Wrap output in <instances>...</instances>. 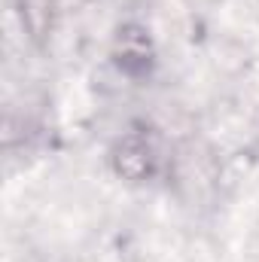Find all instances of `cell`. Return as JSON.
Here are the masks:
<instances>
[{
  "mask_svg": "<svg viewBox=\"0 0 259 262\" xmlns=\"http://www.w3.org/2000/svg\"><path fill=\"white\" fill-rule=\"evenodd\" d=\"M110 168L131 186L149 183L159 174V149L146 131H128L110 146Z\"/></svg>",
  "mask_w": 259,
  "mask_h": 262,
  "instance_id": "cell-1",
  "label": "cell"
},
{
  "mask_svg": "<svg viewBox=\"0 0 259 262\" xmlns=\"http://www.w3.org/2000/svg\"><path fill=\"white\" fill-rule=\"evenodd\" d=\"M110 58L125 76L143 79L156 67V40L143 21H122L113 34Z\"/></svg>",
  "mask_w": 259,
  "mask_h": 262,
  "instance_id": "cell-2",
  "label": "cell"
},
{
  "mask_svg": "<svg viewBox=\"0 0 259 262\" xmlns=\"http://www.w3.org/2000/svg\"><path fill=\"white\" fill-rule=\"evenodd\" d=\"M15 15L25 37L37 49H46L58 28V0H15Z\"/></svg>",
  "mask_w": 259,
  "mask_h": 262,
  "instance_id": "cell-3",
  "label": "cell"
}]
</instances>
